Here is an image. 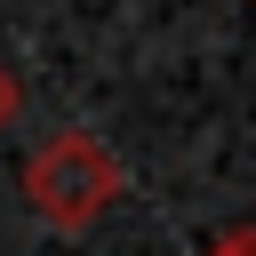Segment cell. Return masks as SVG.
I'll list each match as a JSON object with an SVG mask.
<instances>
[{"label":"cell","instance_id":"6da1fadb","mask_svg":"<svg viewBox=\"0 0 256 256\" xmlns=\"http://www.w3.org/2000/svg\"><path fill=\"white\" fill-rule=\"evenodd\" d=\"M120 192H128V168H120V152H112L96 128H56V136H40L32 160H24V200H32V216L56 224V232H88L96 216H112Z\"/></svg>","mask_w":256,"mask_h":256},{"label":"cell","instance_id":"7a4b0ae2","mask_svg":"<svg viewBox=\"0 0 256 256\" xmlns=\"http://www.w3.org/2000/svg\"><path fill=\"white\" fill-rule=\"evenodd\" d=\"M208 256H256V224H232V232H216V240H208Z\"/></svg>","mask_w":256,"mask_h":256},{"label":"cell","instance_id":"3957f363","mask_svg":"<svg viewBox=\"0 0 256 256\" xmlns=\"http://www.w3.org/2000/svg\"><path fill=\"white\" fill-rule=\"evenodd\" d=\"M16 112H24V88H16V72L0 64V128H16Z\"/></svg>","mask_w":256,"mask_h":256}]
</instances>
